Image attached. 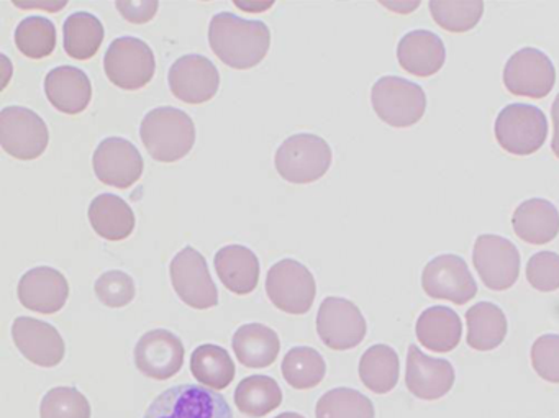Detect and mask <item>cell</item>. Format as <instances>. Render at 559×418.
<instances>
[{
    "instance_id": "obj_20",
    "label": "cell",
    "mask_w": 559,
    "mask_h": 418,
    "mask_svg": "<svg viewBox=\"0 0 559 418\" xmlns=\"http://www.w3.org/2000/svg\"><path fill=\"white\" fill-rule=\"evenodd\" d=\"M17 294L25 309L53 315L67 306L70 283L60 271L50 266H38L22 276Z\"/></svg>"
},
{
    "instance_id": "obj_14",
    "label": "cell",
    "mask_w": 559,
    "mask_h": 418,
    "mask_svg": "<svg viewBox=\"0 0 559 418\" xmlns=\"http://www.w3.org/2000/svg\"><path fill=\"white\" fill-rule=\"evenodd\" d=\"M421 287L431 299L464 306L476 297L477 284L466 261L456 254L433 258L421 273Z\"/></svg>"
},
{
    "instance_id": "obj_34",
    "label": "cell",
    "mask_w": 559,
    "mask_h": 418,
    "mask_svg": "<svg viewBox=\"0 0 559 418\" xmlns=\"http://www.w3.org/2000/svg\"><path fill=\"white\" fill-rule=\"evenodd\" d=\"M431 17L450 34H466L473 31L484 14L480 0H431Z\"/></svg>"
},
{
    "instance_id": "obj_7",
    "label": "cell",
    "mask_w": 559,
    "mask_h": 418,
    "mask_svg": "<svg viewBox=\"0 0 559 418\" xmlns=\"http://www.w3.org/2000/svg\"><path fill=\"white\" fill-rule=\"evenodd\" d=\"M104 70L110 83L119 89H143L155 77V55L150 45L140 38H117L104 58Z\"/></svg>"
},
{
    "instance_id": "obj_5",
    "label": "cell",
    "mask_w": 559,
    "mask_h": 418,
    "mask_svg": "<svg viewBox=\"0 0 559 418\" xmlns=\"http://www.w3.org/2000/svg\"><path fill=\"white\" fill-rule=\"evenodd\" d=\"M500 148L513 156H530L545 145L548 120L538 107L510 104L500 110L493 127Z\"/></svg>"
},
{
    "instance_id": "obj_42",
    "label": "cell",
    "mask_w": 559,
    "mask_h": 418,
    "mask_svg": "<svg viewBox=\"0 0 559 418\" xmlns=\"http://www.w3.org/2000/svg\"><path fill=\"white\" fill-rule=\"evenodd\" d=\"M551 119H552V140L551 150L555 153L556 158L559 159V94L556 96L555 103L551 106Z\"/></svg>"
},
{
    "instance_id": "obj_43",
    "label": "cell",
    "mask_w": 559,
    "mask_h": 418,
    "mask_svg": "<svg viewBox=\"0 0 559 418\" xmlns=\"http://www.w3.org/2000/svg\"><path fill=\"white\" fill-rule=\"evenodd\" d=\"M276 418H306L300 414H296V411H286V414L277 415Z\"/></svg>"
},
{
    "instance_id": "obj_32",
    "label": "cell",
    "mask_w": 559,
    "mask_h": 418,
    "mask_svg": "<svg viewBox=\"0 0 559 418\" xmlns=\"http://www.w3.org/2000/svg\"><path fill=\"white\" fill-rule=\"evenodd\" d=\"M64 50L73 60L87 61L96 57L106 32L103 22L90 12H76L64 22Z\"/></svg>"
},
{
    "instance_id": "obj_21",
    "label": "cell",
    "mask_w": 559,
    "mask_h": 418,
    "mask_svg": "<svg viewBox=\"0 0 559 418\" xmlns=\"http://www.w3.org/2000/svg\"><path fill=\"white\" fill-rule=\"evenodd\" d=\"M45 94L51 106L61 114L80 116L93 99V84L80 68H55L45 77Z\"/></svg>"
},
{
    "instance_id": "obj_16",
    "label": "cell",
    "mask_w": 559,
    "mask_h": 418,
    "mask_svg": "<svg viewBox=\"0 0 559 418\" xmlns=\"http://www.w3.org/2000/svg\"><path fill=\"white\" fill-rule=\"evenodd\" d=\"M93 166L100 182L117 189L132 188L145 169L139 148L120 136H110L99 143L94 152Z\"/></svg>"
},
{
    "instance_id": "obj_36",
    "label": "cell",
    "mask_w": 559,
    "mask_h": 418,
    "mask_svg": "<svg viewBox=\"0 0 559 418\" xmlns=\"http://www.w3.org/2000/svg\"><path fill=\"white\" fill-rule=\"evenodd\" d=\"M317 418H374V405L361 392L336 387L317 402Z\"/></svg>"
},
{
    "instance_id": "obj_25",
    "label": "cell",
    "mask_w": 559,
    "mask_h": 418,
    "mask_svg": "<svg viewBox=\"0 0 559 418\" xmlns=\"http://www.w3.org/2000/svg\"><path fill=\"white\" fill-rule=\"evenodd\" d=\"M415 333L421 346L433 353H450L460 345L463 323L450 307L435 306L418 317Z\"/></svg>"
},
{
    "instance_id": "obj_35",
    "label": "cell",
    "mask_w": 559,
    "mask_h": 418,
    "mask_svg": "<svg viewBox=\"0 0 559 418\" xmlns=\"http://www.w3.org/2000/svg\"><path fill=\"white\" fill-rule=\"evenodd\" d=\"M15 45L24 57L44 60L57 48V28L48 19L32 15L15 28Z\"/></svg>"
},
{
    "instance_id": "obj_13",
    "label": "cell",
    "mask_w": 559,
    "mask_h": 418,
    "mask_svg": "<svg viewBox=\"0 0 559 418\" xmlns=\"http://www.w3.org/2000/svg\"><path fill=\"white\" fill-rule=\"evenodd\" d=\"M473 263L484 286L507 290L520 276V253L515 244L499 235H479L474 241Z\"/></svg>"
},
{
    "instance_id": "obj_28",
    "label": "cell",
    "mask_w": 559,
    "mask_h": 418,
    "mask_svg": "<svg viewBox=\"0 0 559 418\" xmlns=\"http://www.w3.org/2000/svg\"><path fill=\"white\" fill-rule=\"evenodd\" d=\"M467 345L476 351H492L507 336V317L496 303L479 302L466 312Z\"/></svg>"
},
{
    "instance_id": "obj_6",
    "label": "cell",
    "mask_w": 559,
    "mask_h": 418,
    "mask_svg": "<svg viewBox=\"0 0 559 418\" xmlns=\"http://www.w3.org/2000/svg\"><path fill=\"white\" fill-rule=\"evenodd\" d=\"M143 418H235L228 402L218 392L195 384L166 389Z\"/></svg>"
},
{
    "instance_id": "obj_33",
    "label": "cell",
    "mask_w": 559,
    "mask_h": 418,
    "mask_svg": "<svg viewBox=\"0 0 559 418\" xmlns=\"http://www.w3.org/2000/svg\"><path fill=\"white\" fill-rule=\"evenodd\" d=\"M281 371L290 387L297 391H309L325 379V359L316 348L296 346L284 356Z\"/></svg>"
},
{
    "instance_id": "obj_22",
    "label": "cell",
    "mask_w": 559,
    "mask_h": 418,
    "mask_svg": "<svg viewBox=\"0 0 559 418\" xmlns=\"http://www.w3.org/2000/svg\"><path fill=\"white\" fill-rule=\"evenodd\" d=\"M397 60L402 70L417 77H430L443 68L447 50L443 40L430 31L405 34L397 45Z\"/></svg>"
},
{
    "instance_id": "obj_23",
    "label": "cell",
    "mask_w": 559,
    "mask_h": 418,
    "mask_svg": "<svg viewBox=\"0 0 559 418\" xmlns=\"http://www.w3.org/2000/svg\"><path fill=\"white\" fill-rule=\"evenodd\" d=\"M214 266L222 284L237 296L253 292L260 283V261L250 248L241 244H228L218 250Z\"/></svg>"
},
{
    "instance_id": "obj_18",
    "label": "cell",
    "mask_w": 559,
    "mask_h": 418,
    "mask_svg": "<svg viewBox=\"0 0 559 418\" xmlns=\"http://www.w3.org/2000/svg\"><path fill=\"white\" fill-rule=\"evenodd\" d=\"M12 338L24 358L40 368H55L64 359L63 336L50 323L34 317H19L12 325Z\"/></svg>"
},
{
    "instance_id": "obj_38",
    "label": "cell",
    "mask_w": 559,
    "mask_h": 418,
    "mask_svg": "<svg viewBox=\"0 0 559 418\" xmlns=\"http://www.w3.org/2000/svg\"><path fill=\"white\" fill-rule=\"evenodd\" d=\"M97 299L110 309H122L135 299V283L123 271L112 270L104 273L94 284Z\"/></svg>"
},
{
    "instance_id": "obj_27",
    "label": "cell",
    "mask_w": 559,
    "mask_h": 418,
    "mask_svg": "<svg viewBox=\"0 0 559 418\" xmlns=\"http://www.w3.org/2000/svg\"><path fill=\"white\" fill-rule=\"evenodd\" d=\"M91 227L104 240H127L135 230V212L119 195L100 194L87 211Z\"/></svg>"
},
{
    "instance_id": "obj_26",
    "label": "cell",
    "mask_w": 559,
    "mask_h": 418,
    "mask_svg": "<svg viewBox=\"0 0 559 418\" xmlns=\"http://www.w3.org/2000/svg\"><path fill=\"white\" fill-rule=\"evenodd\" d=\"M231 348L245 368H270L281 351L277 333L263 323H248L235 332Z\"/></svg>"
},
{
    "instance_id": "obj_9",
    "label": "cell",
    "mask_w": 559,
    "mask_h": 418,
    "mask_svg": "<svg viewBox=\"0 0 559 418\" xmlns=\"http://www.w3.org/2000/svg\"><path fill=\"white\" fill-rule=\"evenodd\" d=\"M48 142L47 123L34 110L14 106L0 112V145L12 158L34 162L44 155Z\"/></svg>"
},
{
    "instance_id": "obj_8",
    "label": "cell",
    "mask_w": 559,
    "mask_h": 418,
    "mask_svg": "<svg viewBox=\"0 0 559 418\" xmlns=\"http://www.w3.org/2000/svg\"><path fill=\"white\" fill-rule=\"evenodd\" d=\"M266 292L281 312L304 315L312 309L316 300V277L299 261L281 260L267 271Z\"/></svg>"
},
{
    "instance_id": "obj_24",
    "label": "cell",
    "mask_w": 559,
    "mask_h": 418,
    "mask_svg": "<svg viewBox=\"0 0 559 418\" xmlns=\"http://www.w3.org/2000/svg\"><path fill=\"white\" fill-rule=\"evenodd\" d=\"M512 227L525 243H549L559 234L558 208L545 199H528L513 212Z\"/></svg>"
},
{
    "instance_id": "obj_29",
    "label": "cell",
    "mask_w": 559,
    "mask_h": 418,
    "mask_svg": "<svg viewBox=\"0 0 559 418\" xmlns=\"http://www.w3.org/2000/svg\"><path fill=\"white\" fill-rule=\"evenodd\" d=\"M401 361L394 348L374 345L362 353L359 361V378L374 394H388L397 385Z\"/></svg>"
},
{
    "instance_id": "obj_1",
    "label": "cell",
    "mask_w": 559,
    "mask_h": 418,
    "mask_svg": "<svg viewBox=\"0 0 559 418\" xmlns=\"http://www.w3.org/2000/svg\"><path fill=\"white\" fill-rule=\"evenodd\" d=\"M209 44L215 57L234 70H251L266 58L271 32L260 21H245L230 12L214 15L209 25Z\"/></svg>"
},
{
    "instance_id": "obj_3",
    "label": "cell",
    "mask_w": 559,
    "mask_h": 418,
    "mask_svg": "<svg viewBox=\"0 0 559 418\" xmlns=\"http://www.w3.org/2000/svg\"><path fill=\"white\" fill-rule=\"evenodd\" d=\"M274 165L284 181L310 184L329 172L332 166V148L322 136L299 133L284 140L274 156Z\"/></svg>"
},
{
    "instance_id": "obj_4",
    "label": "cell",
    "mask_w": 559,
    "mask_h": 418,
    "mask_svg": "<svg viewBox=\"0 0 559 418\" xmlns=\"http://www.w3.org/2000/svg\"><path fill=\"white\" fill-rule=\"evenodd\" d=\"M371 103L376 116L394 129L414 127L427 110L425 91L418 84L397 76H384L376 81L371 89Z\"/></svg>"
},
{
    "instance_id": "obj_11",
    "label": "cell",
    "mask_w": 559,
    "mask_h": 418,
    "mask_svg": "<svg viewBox=\"0 0 559 418\" xmlns=\"http://www.w3.org/2000/svg\"><path fill=\"white\" fill-rule=\"evenodd\" d=\"M173 287L179 299L192 309L207 310L218 303V290L207 261L195 248L186 247L173 258L169 266Z\"/></svg>"
},
{
    "instance_id": "obj_31",
    "label": "cell",
    "mask_w": 559,
    "mask_h": 418,
    "mask_svg": "<svg viewBox=\"0 0 559 418\" xmlns=\"http://www.w3.org/2000/svg\"><path fill=\"white\" fill-rule=\"evenodd\" d=\"M283 404V391L276 379L270 375L245 378L235 391V405L241 414L251 418L264 417Z\"/></svg>"
},
{
    "instance_id": "obj_19",
    "label": "cell",
    "mask_w": 559,
    "mask_h": 418,
    "mask_svg": "<svg viewBox=\"0 0 559 418\" xmlns=\"http://www.w3.org/2000/svg\"><path fill=\"white\" fill-rule=\"evenodd\" d=\"M456 372L450 361L421 353L418 346H408L405 366V385L421 401H438L453 389Z\"/></svg>"
},
{
    "instance_id": "obj_41",
    "label": "cell",
    "mask_w": 559,
    "mask_h": 418,
    "mask_svg": "<svg viewBox=\"0 0 559 418\" xmlns=\"http://www.w3.org/2000/svg\"><path fill=\"white\" fill-rule=\"evenodd\" d=\"M116 8L126 21L142 25L155 17L159 9V2H156V0H146V2L145 0H140V2H117Z\"/></svg>"
},
{
    "instance_id": "obj_10",
    "label": "cell",
    "mask_w": 559,
    "mask_h": 418,
    "mask_svg": "<svg viewBox=\"0 0 559 418\" xmlns=\"http://www.w3.org/2000/svg\"><path fill=\"white\" fill-rule=\"evenodd\" d=\"M368 323L359 307L343 297H326L317 313V333L326 348L346 351L361 345Z\"/></svg>"
},
{
    "instance_id": "obj_30",
    "label": "cell",
    "mask_w": 559,
    "mask_h": 418,
    "mask_svg": "<svg viewBox=\"0 0 559 418\" xmlns=\"http://www.w3.org/2000/svg\"><path fill=\"white\" fill-rule=\"evenodd\" d=\"M191 372L205 387L224 391L234 382L237 368L227 349L218 345H201L192 353Z\"/></svg>"
},
{
    "instance_id": "obj_2",
    "label": "cell",
    "mask_w": 559,
    "mask_h": 418,
    "mask_svg": "<svg viewBox=\"0 0 559 418\" xmlns=\"http://www.w3.org/2000/svg\"><path fill=\"white\" fill-rule=\"evenodd\" d=\"M140 139L156 162L176 163L194 148L195 126L185 110L158 107L142 120Z\"/></svg>"
},
{
    "instance_id": "obj_15",
    "label": "cell",
    "mask_w": 559,
    "mask_h": 418,
    "mask_svg": "<svg viewBox=\"0 0 559 418\" xmlns=\"http://www.w3.org/2000/svg\"><path fill=\"white\" fill-rule=\"evenodd\" d=\"M168 83L176 99L191 106H199L217 96L221 74L207 57L186 55L173 64Z\"/></svg>"
},
{
    "instance_id": "obj_39",
    "label": "cell",
    "mask_w": 559,
    "mask_h": 418,
    "mask_svg": "<svg viewBox=\"0 0 559 418\" xmlns=\"http://www.w3.org/2000/svg\"><path fill=\"white\" fill-rule=\"evenodd\" d=\"M526 280L539 292L559 289V254L539 251L526 263Z\"/></svg>"
},
{
    "instance_id": "obj_17",
    "label": "cell",
    "mask_w": 559,
    "mask_h": 418,
    "mask_svg": "<svg viewBox=\"0 0 559 418\" xmlns=\"http://www.w3.org/2000/svg\"><path fill=\"white\" fill-rule=\"evenodd\" d=\"M185 345L169 330H152L135 346V366L143 375L166 381L181 371L185 365Z\"/></svg>"
},
{
    "instance_id": "obj_40",
    "label": "cell",
    "mask_w": 559,
    "mask_h": 418,
    "mask_svg": "<svg viewBox=\"0 0 559 418\" xmlns=\"http://www.w3.org/2000/svg\"><path fill=\"white\" fill-rule=\"evenodd\" d=\"M532 366L545 381L559 384V335L548 333L539 336L532 346Z\"/></svg>"
},
{
    "instance_id": "obj_37",
    "label": "cell",
    "mask_w": 559,
    "mask_h": 418,
    "mask_svg": "<svg viewBox=\"0 0 559 418\" xmlns=\"http://www.w3.org/2000/svg\"><path fill=\"white\" fill-rule=\"evenodd\" d=\"M40 418H91L90 401L76 387H53L41 401Z\"/></svg>"
},
{
    "instance_id": "obj_12",
    "label": "cell",
    "mask_w": 559,
    "mask_h": 418,
    "mask_svg": "<svg viewBox=\"0 0 559 418\" xmlns=\"http://www.w3.org/2000/svg\"><path fill=\"white\" fill-rule=\"evenodd\" d=\"M555 83V64L548 55L536 48H522L503 68V86L513 96L543 99L551 93Z\"/></svg>"
}]
</instances>
